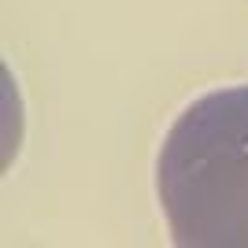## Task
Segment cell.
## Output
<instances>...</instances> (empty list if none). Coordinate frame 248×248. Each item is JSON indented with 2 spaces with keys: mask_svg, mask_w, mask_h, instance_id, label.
I'll list each match as a JSON object with an SVG mask.
<instances>
[{
  "mask_svg": "<svg viewBox=\"0 0 248 248\" xmlns=\"http://www.w3.org/2000/svg\"><path fill=\"white\" fill-rule=\"evenodd\" d=\"M155 197L182 248H248V82L186 104L155 152Z\"/></svg>",
  "mask_w": 248,
  "mask_h": 248,
  "instance_id": "cell-1",
  "label": "cell"
}]
</instances>
